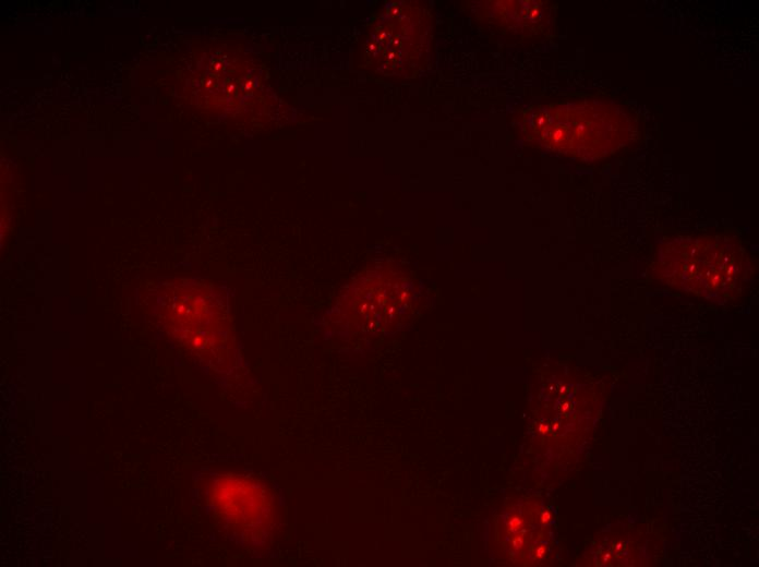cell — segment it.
<instances>
[{"label": "cell", "instance_id": "6da1fadb", "mask_svg": "<svg viewBox=\"0 0 759 567\" xmlns=\"http://www.w3.org/2000/svg\"><path fill=\"white\" fill-rule=\"evenodd\" d=\"M167 319L172 326L195 322L180 330V337H191L189 346L208 351L219 346L217 339L225 335V314L210 290L201 286H181L168 292L165 300Z\"/></svg>", "mask_w": 759, "mask_h": 567}]
</instances>
